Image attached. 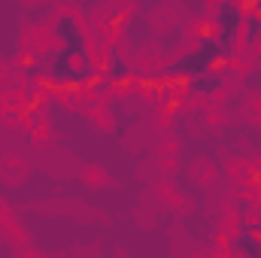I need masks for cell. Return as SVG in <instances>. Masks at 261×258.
I'll return each mask as SVG.
<instances>
[{"instance_id":"cell-1","label":"cell","mask_w":261,"mask_h":258,"mask_svg":"<svg viewBox=\"0 0 261 258\" xmlns=\"http://www.w3.org/2000/svg\"><path fill=\"white\" fill-rule=\"evenodd\" d=\"M219 64H222V49H219L216 37L210 34V37H197V43L189 52H182L179 58H173L170 64L161 67L158 79H179V82H186V79L200 76V73H206V70H213Z\"/></svg>"},{"instance_id":"cell-7","label":"cell","mask_w":261,"mask_h":258,"mask_svg":"<svg viewBox=\"0 0 261 258\" xmlns=\"http://www.w3.org/2000/svg\"><path fill=\"white\" fill-rule=\"evenodd\" d=\"M261 43V12H246V21H243V37H240V46H258Z\"/></svg>"},{"instance_id":"cell-3","label":"cell","mask_w":261,"mask_h":258,"mask_svg":"<svg viewBox=\"0 0 261 258\" xmlns=\"http://www.w3.org/2000/svg\"><path fill=\"white\" fill-rule=\"evenodd\" d=\"M52 34L58 37V46H61V49H67V52L76 58V64L82 67L91 79H94V76H100V67L94 64V58H91L88 34H85L82 21H79L73 12H61V15L52 21Z\"/></svg>"},{"instance_id":"cell-2","label":"cell","mask_w":261,"mask_h":258,"mask_svg":"<svg viewBox=\"0 0 261 258\" xmlns=\"http://www.w3.org/2000/svg\"><path fill=\"white\" fill-rule=\"evenodd\" d=\"M243 21H246V9L240 6V0H216V6H213V37L222 49V64L237 58L240 37H243Z\"/></svg>"},{"instance_id":"cell-6","label":"cell","mask_w":261,"mask_h":258,"mask_svg":"<svg viewBox=\"0 0 261 258\" xmlns=\"http://www.w3.org/2000/svg\"><path fill=\"white\" fill-rule=\"evenodd\" d=\"M103 76L113 82V85H125V82H130V64L125 61V55L119 52V49H110L107 52V67H103Z\"/></svg>"},{"instance_id":"cell-5","label":"cell","mask_w":261,"mask_h":258,"mask_svg":"<svg viewBox=\"0 0 261 258\" xmlns=\"http://www.w3.org/2000/svg\"><path fill=\"white\" fill-rule=\"evenodd\" d=\"M182 88H186L189 97H213V94H219V91L225 88V73H222L219 67H213V70H206V73H200V76L186 79Z\"/></svg>"},{"instance_id":"cell-4","label":"cell","mask_w":261,"mask_h":258,"mask_svg":"<svg viewBox=\"0 0 261 258\" xmlns=\"http://www.w3.org/2000/svg\"><path fill=\"white\" fill-rule=\"evenodd\" d=\"M228 246L237 255L261 258V225H255V222H240V228H237V234H234V240Z\"/></svg>"},{"instance_id":"cell-9","label":"cell","mask_w":261,"mask_h":258,"mask_svg":"<svg viewBox=\"0 0 261 258\" xmlns=\"http://www.w3.org/2000/svg\"><path fill=\"white\" fill-rule=\"evenodd\" d=\"M258 186H261V167H258Z\"/></svg>"},{"instance_id":"cell-8","label":"cell","mask_w":261,"mask_h":258,"mask_svg":"<svg viewBox=\"0 0 261 258\" xmlns=\"http://www.w3.org/2000/svg\"><path fill=\"white\" fill-rule=\"evenodd\" d=\"M255 12H261V0H255Z\"/></svg>"}]
</instances>
